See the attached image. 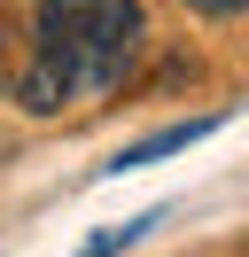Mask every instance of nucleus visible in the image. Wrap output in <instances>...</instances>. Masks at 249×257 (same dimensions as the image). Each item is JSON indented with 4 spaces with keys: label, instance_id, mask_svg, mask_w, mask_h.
Listing matches in <instances>:
<instances>
[{
    "label": "nucleus",
    "instance_id": "f257e3e1",
    "mask_svg": "<svg viewBox=\"0 0 249 257\" xmlns=\"http://www.w3.org/2000/svg\"><path fill=\"white\" fill-rule=\"evenodd\" d=\"M140 55V0H39V47L16 78L24 109L55 117L70 101H93L133 70Z\"/></svg>",
    "mask_w": 249,
    "mask_h": 257
},
{
    "label": "nucleus",
    "instance_id": "20e7f679",
    "mask_svg": "<svg viewBox=\"0 0 249 257\" xmlns=\"http://www.w3.org/2000/svg\"><path fill=\"white\" fill-rule=\"evenodd\" d=\"M187 8H195V16H241L249 0H187Z\"/></svg>",
    "mask_w": 249,
    "mask_h": 257
},
{
    "label": "nucleus",
    "instance_id": "7ed1b4c3",
    "mask_svg": "<svg viewBox=\"0 0 249 257\" xmlns=\"http://www.w3.org/2000/svg\"><path fill=\"white\" fill-rule=\"evenodd\" d=\"M148 226H164V210H140V218H125V226H101V234H86V249H125V241H140Z\"/></svg>",
    "mask_w": 249,
    "mask_h": 257
},
{
    "label": "nucleus",
    "instance_id": "f03ea898",
    "mask_svg": "<svg viewBox=\"0 0 249 257\" xmlns=\"http://www.w3.org/2000/svg\"><path fill=\"white\" fill-rule=\"evenodd\" d=\"M218 133V117H187V125H164V133H148V141H133L109 172H140V164H156V156H179V148H195V141H210Z\"/></svg>",
    "mask_w": 249,
    "mask_h": 257
}]
</instances>
